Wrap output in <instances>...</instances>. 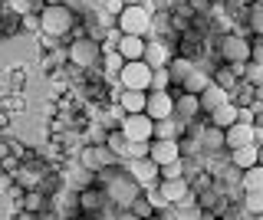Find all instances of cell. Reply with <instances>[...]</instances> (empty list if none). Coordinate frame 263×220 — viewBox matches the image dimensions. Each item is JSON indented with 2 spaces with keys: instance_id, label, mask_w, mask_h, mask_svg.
I'll return each mask as SVG.
<instances>
[{
  "instance_id": "obj_1",
  "label": "cell",
  "mask_w": 263,
  "mask_h": 220,
  "mask_svg": "<svg viewBox=\"0 0 263 220\" xmlns=\"http://www.w3.org/2000/svg\"><path fill=\"white\" fill-rule=\"evenodd\" d=\"M96 177H99V184H102L105 197H109V204H112L115 210H128L132 204L145 194V187L138 184L125 168H119V165H115V168H105L102 174H96Z\"/></svg>"
},
{
  "instance_id": "obj_2",
  "label": "cell",
  "mask_w": 263,
  "mask_h": 220,
  "mask_svg": "<svg viewBox=\"0 0 263 220\" xmlns=\"http://www.w3.org/2000/svg\"><path fill=\"white\" fill-rule=\"evenodd\" d=\"M72 27H76V10L69 4H56V7H43L40 10V33L63 39L72 33Z\"/></svg>"
},
{
  "instance_id": "obj_3",
  "label": "cell",
  "mask_w": 263,
  "mask_h": 220,
  "mask_svg": "<svg viewBox=\"0 0 263 220\" xmlns=\"http://www.w3.org/2000/svg\"><path fill=\"white\" fill-rule=\"evenodd\" d=\"M66 56H69L72 66L89 69V66H96V63H102V39H96V36H76L69 43V50H66Z\"/></svg>"
},
{
  "instance_id": "obj_4",
  "label": "cell",
  "mask_w": 263,
  "mask_h": 220,
  "mask_svg": "<svg viewBox=\"0 0 263 220\" xmlns=\"http://www.w3.org/2000/svg\"><path fill=\"white\" fill-rule=\"evenodd\" d=\"M152 20H155V13L148 7H125L119 13V20H115V27L125 36H148L152 33Z\"/></svg>"
},
{
  "instance_id": "obj_5",
  "label": "cell",
  "mask_w": 263,
  "mask_h": 220,
  "mask_svg": "<svg viewBox=\"0 0 263 220\" xmlns=\"http://www.w3.org/2000/svg\"><path fill=\"white\" fill-rule=\"evenodd\" d=\"M250 50L253 43L240 33H224L220 36V59H224V66H247L250 63Z\"/></svg>"
},
{
  "instance_id": "obj_6",
  "label": "cell",
  "mask_w": 263,
  "mask_h": 220,
  "mask_svg": "<svg viewBox=\"0 0 263 220\" xmlns=\"http://www.w3.org/2000/svg\"><path fill=\"white\" fill-rule=\"evenodd\" d=\"M152 66H148L145 59H138V63H125V69L119 72V83L122 89H142V92H148L152 89Z\"/></svg>"
},
{
  "instance_id": "obj_7",
  "label": "cell",
  "mask_w": 263,
  "mask_h": 220,
  "mask_svg": "<svg viewBox=\"0 0 263 220\" xmlns=\"http://www.w3.org/2000/svg\"><path fill=\"white\" fill-rule=\"evenodd\" d=\"M119 132L128 138V142H155V118L142 115H125L119 125Z\"/></svg>"
},
{
  "instance_id": "obj_8",
  "label": "cell",
  "mask_w": 263,
  "mask_h": 220,
  "mask_svg": "<svg viewBox=\"0 0 263 220\" xmlns=\"http://www.w3.org/2000/svg\"><path fill=\"white\" fill-rule=\"evenodd\" d=\"M79 165L89 168L92 174H102L105 168H115V165H119V158H115V154L105 148V145H89V148L79 154Z\"/></svg>"
},
{
  "instance_id": "obj_9",
  "label": "cell",
  "mask_w": 263,
  "mask_h": 220,
  "mask_svg": "<svg viewBox=\"0 0 263 220\" xmlns=\"http://www.w3.org/2000/svg\"><path fill=\"white\" fill-rule=\"evenodd\" d=\"M125 171L132 177H135L142 187H155L161 181V171H158V165H155L152 158H138V161H125Z\"/></svg>"
},
{
  "instance_id": "obj_10",
  "label": "cell",
  "mask_w": 263,
  "mask_h": 220,
  "mask_svg": "<svg viewBox=\"0 0 263 220\" xmlns=\"http://www.w3.org/2000/svg\"><path fill=\"white\" fill-rule=\"evenodd\" d=\"M145 115L161 122L175 115V95L171 92H148V105H145Z\"/></svg>"
},
{
  "instance_id": "obj_11",
  "label": "cell",
  "mask_w": 263,
  "mask_h": 220,
  "mask_svg": "<svg viewBox=\"0 0 263 220\" xmlns=\"http://www.w3.org/2000/svg\"><path fill=\"white\" fill-rule=\"evenodd\" d=\"M187 125L191 122H181V118H161V122H155V142H181L187 132Z\"/></svg>"
},
{
  "instance_id": "obj_12",
  "label": "cell",
  "mask_w": 263,
  "mask_h": 220,
  "mask_svg": "<svg viewBox=\"0 0 263 220\" xmlns=\"http://www.w3.org/2000/svg\"><path fill=\"white\" fill-rule=\"evenodd\" d=\"M243 145H257L253 142V125H243V122H234V125L224 132V148L227 151H237Z\"/></svg>"
},
{
  "instance_id": "obj_13",
  "label": "cell",
  "mask_w": 263,
  "mask_h": 220,
  "mask_svg": "<svg viewBox=\"0 0 263 220\" xmlns=\"http://www.w3.org/2000/svg\"><path fill=\"white\" fill-rule=\"evenodd\" d=\"M197 99H201V112H204V115H211L214 109H220V105L234 102V99H230V92H227V89H220L217 83H214V79H211V86L204 89V92L197 95Z\"/></svg>"
},
{
  "instance_id": "obj_14",
  "label": "cell",
  "mask_w": 263,
  "mask_h": 220,
  "mask_svg": "<svg viewBox=\"0 0 263 220\" xmlns=\"http://www.w3.org/2000/svg\"><path fill=\"white\" fill-rule=\"evenodd\" d=\"M197 115H204V112H201V99H197V95H191V92H178V95H175V118L194 122Z\"/></svg>"
},
{
  "instance_id": "obj_15",
  "label": "cell",
  "mask_w": 263,
  "mask_h": 220,
  "mask_svg": "<svg viewBox=\"0 0 263 220\" xmlns=\"http://www.w3.org/2000/svg\"><path fill=\"white\" fill-rule=\"evenodd\" d=\"M109 204V197H105L102 187H86V191H79V214H99V210Z\"/></svg>"
},
{
  "instance_id": "obj_16",
  "label": "cell",
  "mask_w": 263,
  "mask_h": 220,
  "mask_svg": "<svg viewBox=\"0 0 263 220\" xmlns=\"http://www.w3.org/2000/svg\"><path fill=\"white\" fill-rule=\"evenodd\" d=\"M148 158H152L158 168L171 165V161L181 158V142H152V154H148Z\"/></svg>"
},
{
  "instance_id": "obj_17",
  "label": "cell",
  "mask_w": 263,
  "mask_h": 220,
  "mask_svg": "<svg viewBox=\"0 0 263 220\" xmlns=\"http://www.w3.org/2000/svg\"><path fill=\"white\" fill-rule=\"evenodd\" d=\"M119 105H122L125 115H142L145 105H148V92H142V89H122Z\"/></svg>"
},
{
  "instance_id": "obj_18",
  "label": "cell",
  "mask_w": 263,
  "mask_h": 220,
  "mask_svg": "<svg viewBox=\"0 0 263 220\" xmlns=\"http://www.w3.org/2000/svg\"><path fill=\"white\" fill-rule=\"evenodd\" d=\"M145 46H148L145 36H122L119 39V53H122V59H125V63L145 59Z\"/></svg>"
},
{
  "instance_id": "obj_19",
  "label": "cell",
  "mask_w": 263,
  "mask_h": 220,
  "mask_svg": "<svg viewBox=\"0 0 263 220\" xmlns=\"http://www.w3.org/2000/svg\"><path fill=\"white\" fill-rule=\"evenodd\" d=\"M171 59H175V56H171L168 46L158 43V39H148V46H145V63H148V66H152V69H164Z\"/></svg>"
},
{
  "instance_id": "obj_20",
  "label": "cell",
  "mask_w": 263,
  "mask_h": 220,
  "mask_svg": "<svg viewBox=\"0 0 263 220\" xmlns=\"http://www.w3.org/2000/svg\"><path fill=\"white\" fill-rule=\"evenodd\" d=\"M230 165L240 168V171L257 168V165H260V148H257V145H243V148L230 151Z\"/></svg>"
},
{
  "instance_id": "obj_21",
  "label": "cell",
  "mask_w": 263,
  "mask_h": 220,
  "mask_svg": "<svg viewBox=\"0 0 263 220\" xmlns=\"http://www.w3.org/2000/svg\"><path fill=\"white\" fill-rule=\"evenodd\" d=\"M208 122L214 128H220V132H227V128L237 122V102H227V105H220V109H214L208 115Z\"/></svg>"
},
{
  "instance_id": "obj_22",
  "label": "cell",
  "mask_w": 263,
  "mask_h": 220,
  "mask_svg": "<svg viewBox=\"0 0 263 220\" xmlns=\"http://www.w3.org/2000/svg\"><path fill=\"white\" fill-rule=\"evenodd\" d=\"M208 86H211V72H208V69H201V66H194V69H191V76H187V79H184V86H181V92L201 95Z\"/></svg>"
},
{
  "instance_id": "obj_23",
  "label": "cell",
  "mask_w": 263,
  "mask_h": 220,
  "mask_svg": "<svg viewBox=\"0 0 263 220\" xmlns=\"http://www.w3.org/2000/svg\"><path fill=\"white\" fill-rule=\"evenodd\" d=\"M197 66V63H191V59H184V56H175V59L168 63V72H171V86H184V79L191 76V69Z\"/></svg>"
},
{
  "instance_id": "obj_24",
  "label": "cell",
  "mask_w": 263,
  "mask_h": 220,
  "mask_svg": "<svg viewBox=\"0 0 263 220\" xmlns=\"http://www.w3.org/2000/svg\"><path fill=\"white\" fill-rule=\"evenodd\" d=\"M105 148H109V151H112L119 161H125V158H128V138L122 135L119 128H112V132L105 135Z\"/></svg>"
},
{
  "instance_id": "obj_25",
  "label": "cell",
  "mask_w": 263,
  "mask_h": 220,
  "mask_svg": "<svg viewBox=\"0 0 263 220\" xmlns=\"http://www.w3.org/2000/svg\"><path fill=\"white\" fill-rule=\"evenodd\" d=\"M240 191H243V194H257V191H263V165L243 171V174H240Z\"/></svg>"
},
{
  "instance_id": "obj_26",
  "label": "cell",
  "mask_w": 263,
  "mask_h": 220,
  "mask_svg": "<svg viewBox=\"0 0 263 220\" xmlns=\"http://www.w3.org/2000/svg\"><path fill=\"white\" fill-rule=\"evenodd\" d=\"M220 148H224V132L208 125V132L201 135V151H220Z\"/></svg>"
},
{
  "instance_id": "obj_27",
  "label": "cell",
  "mask_w": 263,
  "mask_h": 220,
  "mask_svg": "<svg viewBox=\"0 0 263 220\" xmlns=\"http://www.w3.org/2000/svg\"><path fill=\"white\" fill-rule=\"evenodd\" d=\"M158 171H161V181H181V177H187V158H178Z\"/></svg>"
},
{
  "instance_id": "obj_28",
  "label": "cell",
  "mask_w": 263,
  "mask_h": 220,
  "mask_svg": "<svg viewBox=\"0 0 263 220\" xmlns=\"http://www.w3.org/2000/svg\"><path fill=\"white\" fill-rule=\"evenodd\" d=\"M92 181H96V174L89 168H72L69 171V187H76V191H86V187H92Z\"/></svg>"
},
{
  "instance_id": "obj_29",
  "label": "cell",
  "mask_w": 263,
  "mask_h": 220,
  "mask_svg": "<svg viewBox=\"0 0 263 220\" xmlns=\"http://www.w3.org/2000/svg\"><path fill=\"white\" fill-rule=\"evenodd\" d=\"M247 27H250L253 36L263 39V4H250V7H247Z\"/></svg>"
},
{
  "instance_id": "obj_30",
  "label": "cell",
  "mask_w": 263,
  "mask_h": 220,
  "mask_svg": "<svg viewBox=\"0 0 263 220\" xmlns=\"http://www.w3.org/2000/svg\"><path fill=\"white\" fill-rule=\"evenodd\" d=\"M211 79H214V83H217L220 89H227V92L234 95V92H237V79H240V76H237V72L230 69V66H224V69H217V72H214Z\"/></svg>"
},
{
  "instance_id": "obj_31",
  "label": "cell",
  "mask_w": 263,
  "mask_h": 220,
  "mask_svg": "<svg viewBox=\"0 0 263 220\" xmlns=\"http://www.w3.org/2000/svg\"><path fill=\"white\" fill-rule=\"evenodd\" d=\"M102 66H105V76H115V79H119V72L125 69V59H122L119 50H112V53H102Z\"/></svg>"
},
{
  "instance_id": "obj_32",
  "label": "cell",
  "mask_w": 263,
  "mask_h": 220,
  "mask_svg": "<svg viewBox=\"0 0 263 220\" xmlns=\"http://www.w3.org/2000/svg\"><path fill=\"white\" fill-rule=\"evenodd\" d=\"M171 89V72H168V66L164 69H155L152 72V89L148 92H168Z\"/></svg>"
},
{
  "instance_id": "obj_33",
  "label": "cell",
  "mask_w": 263,
  "mask_h": 220,
  "mask_svg": "<svg viewBox=\"0 0 263 220\" xmlns=\"http://www.w3.org/2000/svg\"><path fill=\"white\" fill-rule=\"evenodd\" d=\"M243 210H247V217H260L263 214V191L243 194Z\"/></svg>"
},
{
  "instance_id": "obj_34",
  "label": "cell",
  "mask_w": 263,
  "mask_h": 220,
  "mask_svg": "<svg viewBox=\"0 0 263 220\" xmlns=\"http://www.w3.org/2000/svg\"><path fill=\"white\" fill-rule=\"evenodd\" d=\"M145 197H148V204L155 207V214H158V210H171V204L164 201V194L158 191V184H155V187H145Z\"/></svg>"
},
{
  "instance_id": "obj_35",
  "label": "cell",
  "mask_w": 263,
  "mask_h": 220,
  "mask_svg": "<svg viewBox=\"0 0 263 220\" xmlns=\"http://www.w3.org/2000/svg\"><path fill=\"white\" fill-rule=\"evenodd\" d=\"M23 207H27V214H43L46 197H43L40 191H30V194H27V201H23Z\"/></svg>"
},
{
  "instance_id": "obj_36",
  "label": "cell",
  "mask_w": 263,
  "mask_h": 220,
  "mask_svg": "<svg viewBox=\"0 0 263 220\" xmlns=\"http://www.w3.org/2000/svg\"><path fill=\"white\" fill-rule=\"evenodd\" d=\"M152 154V142H128V158L125 161H138Z\"/></svg>"
},
{
  "instance_id": "obj_37",
  "label": "cell",
  "mask_w": 263,
  "mask_h": 220,
  "mask_svg": "<svg viewBox=\"0 0 263 220\" xmlns=\"http://www.w3.org/2000/svg\"><path fill=\"white\" fill-rule=\"evenodd\" d=\"M132 214H138V217H142V220H152L155 217V207H152V204H148V197H145V194H142V197H138L135 204H132Z\"/></svg>"
},
{
  "instance_id": "obj_38",
  "label": "cell",
  "mask_w": 263,
  "mask_h": 220,
  "mask_svg": "<svg viewBox=\"0 0 263 220\" xmlns=\"http://www.w3.org/2000/svg\"><path fill=\"white\" fill-rule=\"evenodd\" d=\"M7 10L16 13V17H30L33 10V0H7Z\"/></svg>"
},
{
  "instance_id": "obj_39",
  "label": "cell",
  "mask_w": 263,
  "mask_h": 220,
  "mask_svg": "<svg viewBox=\"0 0 263 220\" xmlns=\"http://www.w3.org/2000/svg\"><path fill=\"white\" fill-rule=\"evenodd\" d=\"M125 10V4L122 0H102V13L105 17H112V20H119V13Z\"/></svg>"
},
{
  "instance_id": "obj_40",
  "label": "cell",
  "mask_w": 263,
  "mask_h": 220,
  "mask_svg": "<svg viewBox=\"0 0 263 220\" xmlns=\"http://www.w3.org/2000/svg\"><path fill=\"white\" fill-rule=\"evenodd\" d=\"M247 83H250V86H263V66L247 63Z\"/></svg>"
},
{
  "instance_id": "obj_41",
  "label": "cell",
  "mask_w": 263,
  "mask_h": 220,
  "mask_svg": "<svg viewBox=\"0 0 263 220\" xmlns=\"http://www.w3.org/2000/svg\"><path fill=\"white\" fill-rule=\"evenodd\" d=\"M237 122H243V125H257V112L247 109V105H237Z\"/></svg>"
},
{
  "instance_id": "obj_42",
  "label": "cell",
  "mask_w": 263,
  "mask_h": 220,
  "mask_svg": "<svg viewBox=\"0 0 263 220\" xmlns=\"http://www.w3.org/2000/svg\"><path fill=\"white\" fill-rule=\"evenodd\" d=\"M250 63L263 66V43H253V50H250Z\"/></svg>"
},
{
  "instance_id": "obj_43",
  "label": "cell",
  "mask_w": 263,
  "mask_h": 220,
  "mask_svg": "<svg viewBox=\"0 0 263 220\" xmlns=\"http://www.w3.org/2000/svg\"><path fill=\"white\" fill-rule=\"evenodd\" d=\"M56 43H60V39H53V36L40 33V46H43V50H49V46H56Z\"/></svg>"
},
{
  "instance_id": "obj_44",
  "label": "cell",
  "mask_w": 263,
  "mask_h": 220,
  "mask_svg": "<svg viewBox=\"0 0 263 220\" xmlns=\"http://www.w3.org/2000/svg\"><path fill=\"white\" fill-rule=\"evenodd\" d=\"M23 27H30V30H40V17H33V13H30V17H23Z\"/></svg>"
},
{
  "instance_id": "obj_45",
  "label": "cell",
  "mask_w": 263,
  "mask_h": 220,
  "mask_svg": "<svg viewBox=\"0 0 263 220\" xmlns=\"http://www.w3.org/2000/svg\"><path fill=\"white\" fill-rule=\"evenodd\" d=\"M115 220H142V217L132 214V210H119V214H115Z\"/></svg>"
},
{
  "instance_id": "obj_46",
  "label": "cell",
  "mask_w": 263,
  "mask_h": 220,
  "mask_svg": "<svg viewBox=\"0 0 263 220\" xmlns=\"http://www.w3.org/2000/svg\"><path fill=\"white\" fill-rule=\"evenodd\" d=\"M253 142H257V148H263V128L253 125Z\"/></svg>"
},
{
  "instance_id": "obj_47",
  "label": "cell",
  "mask_w": 263,
  "mask_h": 220,
  "mask_svg": "<svg viewBox=\"0 0 263 220\" xmlns=\"http://www.w3.org/2000/svg\"><path fill=\"white\" fill-rule=\"evenodd\" d=\"M122 4H125V7H142L145 0H122Z\"/></svg>"
},
{
  "instance_id": "obj_48",
  "label": "cell",
  "mask_w": 263,
  "mask_h": 220,
  "mask_svg": "<svg viewBox=\"0 0 263 220\" xmlns=\"http://www.w3.org/2000/svg\"><path fill=\"white\" fill-rule=\"evenodd\" d=\"M13 220H33V214H16Z\"/></svg>"
},
{
  "instance_id": "obj_49",
  "label": "cell",
  "mask_w": 263,
  "mask_h": 220,
  "mask_svg": "<svg viewBox=\"0 0 263 220\" xmlns=\"http://www.w3.org/2000/svg\"><path fill=\"white\" fill-rule=\"evenodd\" d=\"M257 128H263V109L257 112Z\"/></svg>"
},
{
  "instance_id": "obj_50",
  "label": "cell",
  "mask_w": 263,
  "mask_h": 220,
  "mask_svg": "<svg viewBox=\"0 0 263 220\" xmlns=\"http://www.w3.org/2000/svg\"><path fill=\"white\" fill-rule=\"evenodd\" d=\"M36 220H56V217H53V214H40Z\"/></svg>"
},
{
  "instance_id": "obj_51",
  "label": "cell",
  "mask_w": 263,
  "mask_h": 220,
  "mask_svg": "<svg viewBox=\"0 0 263 220\" xmlns=\"http://www.w3.org/2000/svg\"><path fill=\"white\" fill-rule=\"evenodd\" d=\"M260 165H263V148H260Z\"/></svg>"
},
{
  "instance_id": "obj_52",
  "label": "cell",
  "mask_w": 263,
  "mask_h": 220,
  "mask_svg": "<svg viewBox=\"0 0 263 220\" xmlns=\"http://www.w3.org/2000/svg\"><path fill=\"white\" fill-rule=\"evenodd\" d=\"M250 220H263V214H260V217H250Z\"/></svg>"
}]
</instances>
